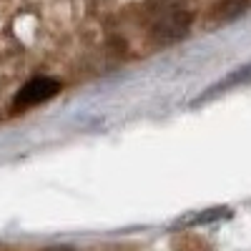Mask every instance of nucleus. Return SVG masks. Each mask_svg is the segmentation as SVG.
<instances>
[{"label": "nucleus", "mask_w": 251, "mask_h": 251, "mask_svg": "<svg viewBox=\"0 0 251 251\" xmlns=\"http://www.w3.org/2000/svg\"><path fill=\"white\" fill-rule=\"evenodd\" d=\"M58 91H60L58 80H53V78H33L30 83H25V86L18 91L15 106H23V108L38 106V103H43V100L53 98Z\"/></svg>", "instance_id": "nucleus-1"}]
</instances>
